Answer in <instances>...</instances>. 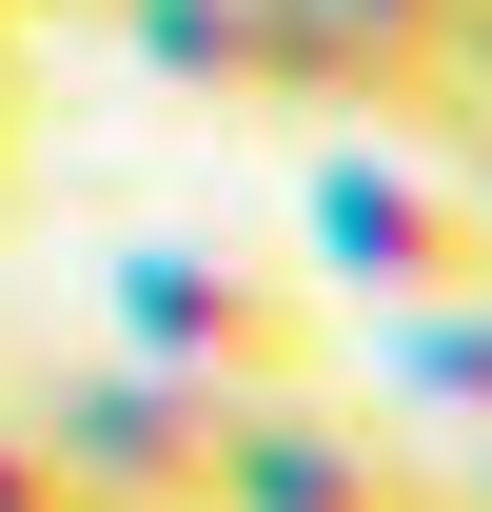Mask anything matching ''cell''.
Returning a JSON list of instances; mask_svg holds the SVG:
<instances>
[{"mask_svg": "<svg viewBox=\"0 0 492 512\" xmlns=\"http://www.w3.org/2000/svg\"><path fill=\"white\" fill-rule=\"evenodd\" d=\"M217 512H433V493L355 414H256V434H217Z\"/></svg>", "mask_w": 492, "mask_h": 512, "instance_id": "6da1fadb", "label": "cell"}, {"mask_svg": "<svg viewBox=\"0 0 492 512\" xmlns=\"http://www.w3.org/2000/svg\"><path fill=\"white\" fill-rule=\"evenodd\" d=\"M138 316H158V355H197V375H296V355H315V335L296 316H276V296H256V276H138Z\"/></svg>", "mask_w": 492, "mask_h": 512, "instance_id": "7a4b0ae2", "label": "cell"}, {"mask_svg": "<svg viewBox=\"0 0 492 512\" xmlns=\"http://www.w3.org/2000/svg\"><path fill=\"white\" fill-rule=\"evenodd\" d=\"M335 217H355V256H374V276H473V237H453L433 197H394V178H355Z\"/></svg>", "mask_w": 492, "mask_h": 512, "instance_id": "3957f363", "label": "cell"}, {"mask_svg": "<svg viewBox=\"0 0 492 512\" xmlns=\"http://www.w3.org/2000/svg\"><path fill=\"white\" fill-rule=\"evenodd\" d=\"M0 512H99V493H79V473H60L40 434H0Z\"/></svg>", "mask_w": 492, "mask_h": 512, "instance_id": "277c9868", "label": "cell"}]
</instances>
